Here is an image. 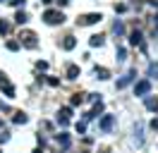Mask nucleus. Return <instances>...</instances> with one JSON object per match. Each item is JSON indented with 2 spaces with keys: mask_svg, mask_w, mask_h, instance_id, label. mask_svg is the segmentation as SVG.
<instances>
[{
  "mask_svg": "<svg viewBox=\"0 0 158 153\" xmlns=\"http://www.w3.org/2000/svg\"><path fill=\"white\" fill-rule=\"evenodd\" d=\"M43 19L48 22V24H62V12H55V10H48L46 14H43Z\"/></svg>",
  "mask_w": 158,
  "mask_h": 153,
  "instance_id": "f257e3e1",
  "label": "nucleus"
},
{
  "mask_svg": "<svg viewBox=\"0 0 158 153\" xmlns=\"http://www.w3.org/2000/svg\"><path fill=\"white\" fill-rule=\"evenodd\" d=\"M148 89H151V84L144 79V81H139V84L134 86V93H137V96H146V93H148Z\"/></svg>",
  "mask_w": 158,
  "mask_h": 153,
  "instance_id": "f03ea898",
  "label": "nucleus"
},
{
  "mask_svg": "<svg viewBox=\"0 0 158 153\" xmlns=\"http://www.w3.org/2000/svg\"><path fill=\"white\" fill-rule=\"evenodd\" d=\"M98 19H101V14H86V17L79 19V24H96Z\"/></svg>",
  "mask_w": 158,
  "mask_h": 153,
  "instance_id": "7ed1b4c3",
  "label": "nucleus"
},
{
  "mask_svg": "<svg viewBox=\"0 0 158 153\" xmlns=\"http://www.w3.org/2000/svg\"><path fill=\"white\" fill-rule=\"evenodd\" d=\"M110 127H113V117H110V115H106V117L101 120V129H103V132H108Z\"/></svg>",
  "mask_w": 158,
  "mask_h": 153,
  "instance_id": "20e7f679",
  "label": "nucleus"
},
{
  "mask_svg": "<svg viewBox=\"0 0 158 153\" xmlns=\"http://www.w3.org/2000/svg\"><path fill=\"white\" fill-rule=\"evenodd\" d=\"M132 79H134V72H129L127 76H122V79H120V81H118V89H125V86H127L129 81H132Z\"/></svg>",
  "mask_w": 158,
  "mask_h": 153,
  "instance_id": "39448f33",
  "label": "nucleus"
},
{
  "mask_svg": "<svg viewBox=\"0 0 158 153\" xmlns=\"http://www.w3.org/2000/svg\"><path fill=\"white\" fill-rule=\"evenodd\" d=\"M79 76V67L77 65H69L67 67V79H77Z\"/></svg>",
  "mask_w": 158,
  "mask_h": 153,
  "instance_id": "423d86ee",
  "label": "nucleus"
},
{
  "mask_svg": "<svg viewBox=\"0 0 158 153\" xmlns=\"http://www.w3.org/2000/svg\"><path fill=\"white\" fill-rule=\"evenodd\" d=\"M22 38H24V43H27V46H29V48H34V46H36V41H34V38H36V36H34V34H24V36H22Z\"/></svg>",
  "mask_w": 158,
  "mask_h": 153,
  "instance_id": "0eeeda50",
  "label": "nucleus"
},
{
  "mask_svg": "<svg viewBox=\"0 0 158 153\" xmlns=\"http://www.w3.org/2000/svg\"><path fill=\"white\" fill-rule=\"evenodd\" d=\"M74 43H77V41H74L72 36H67V38H65V43H62V46H65V50H72V48H74Z\"/></svg>",
  "mask_w": 158,
  "mask_h": 153,
  "instance_id": "6e6552de",
  "label": "nucleus"
},
{
  "mask_svg": "<svg viewBox=\"0 0 158 153\" xmlns=\"http://www.w3.org/2000/svg\"><path fill=\"white\" fill-rule=\"evenodd\" d=\"M96 74H98V79H108V69H103V67H96Z\"/></svg>",
  "mask_w": 158,
  "mask_h": 153,
  "instance_id": "1a4fd4ad",
  "label": "nucleus"
},
{
  "mask_svg": "<svg viewBox=\"0 0 158 153\" xmlns=\"http://www.w3.org/2000/svg\"><path fill=\"white\" fill-rule=\"evenodd\" d=\"M129 43H132V46H137V43H141V36H139L137 31L132 34V38H129Z\"/></svg>",
  "mask_w": 158,
  "mask_h": 153,
  "instance_id": "9d476101",
  "label": "nucleus"
},
{
  "mask_svg": "<svg viewBox=\"0 0 158 153\" xmlns=\"http://www.w3.org/2000/svg\"><path fill=\"white\" fill-rule=\"evenodd\" d=\"M15 22H17V24H24V22H27V14H24V12H17Z\"/></svg>",
  "mask_w": 158,
  "mask_h": 153,
  "instance_id": "9b49d317",
  "label": "nucleus"
},
{
  "mask_svg": "<svg viewBox=\"0 0 158 153\" xmlns=\"http://www.w3.org/2000/svg\"><path fill=\"white\" fill-rule=\"evenodd\" d=\"M15 122H17V124H24V122H27V115H24V113H17Z\"/></svg>",
  "mask_w": 158,
  "mask_h": 153,
  "instance_id": "f8f14e48",
  "label": "nucleus"
},
{
  "mask_svg": "<svg viewBox=\"0 0 158 153\" xmlns=\"http://www.w3.org/2000/svg\"><path fill=\"white\" fill-rule=\"evenodd\" d=\"M89 43H91V46H101V36H91Z\"/></svg>",
  "mask_w": 158,
  "mask_h": 153,
  "instance_id": "ddd939ff",
  "label": "nucleus"
},
{
  "mask_svg": "<svg viewBox=\"0 0 158 153\" xmlns=\"http://www.w3.org/2000/svg\"><path fill=\"white\" fill-rule=\"evenodd\" d=\"M7 29H10V27H7V22H0V34H7Z\"/></svg>",
  "mask_w": 158,
  "mask_h": 153,
  "instance_id": "4468645a",
  "label": "nucleus"
},
{
  "mask_svg": "<svg viewBox=\"0 0 158 153\" xmlns=\"http://www.w3.org/2000/svg\"><path fill=\"white\" fill-rule=\"evenodd\" d=\"M7 48H10V50H17V48H19V43H17V41H10V43H7Z\"/></svg>",
  "mask_w": 158,
  "mask_h": 153,
  "instance_id": "2eb2a0df",
  "label": "nucleus"
},
{
  "mask_svg": "<svg viewBox=\"0 0 158 153\" xmlns=\"http://www.w3.org/2000/svg\"><path fill=\"white\" fill-rule=\"evenodd\" d=\"M79 103H81V96L77 93V96H74V98H72V105H79Z\"/></svg>",
  "mask_w": 158,
  "mask_h": 153,
  "instance_id": "dca6fc26",
  "label": "nucleus"
},
{
  "mask_svg": "<svg viewBox=\"0 0 158 153\" xmlns=\"http://www.w3.org/2000/svg\"><path fill=\"white\" fill-rule=\"evenodd\" d=\"M151 129H158V117L153 120V122H151Z\"/></svg>",
  "mask_w": 158,
  "mask_h": 153,
  "instance_id": "f3484780",
  "label": "nucleus"
},
{
  "mask_svg": "<svg viewBox=\"0 0 158 153\" xmlns=\"http://www.w3.org/2000/svg\"><path fill=\"white\" fill-rule=\"evenodd\" d=\"M12 5H24V0H12Z\"/></svg>",
  "mask_w": 158,
  "mask_h": 153,
  "instance_id": "a211bd4d",
  "label": "nucleus"
},
{
  "mask_svg": "<svg viewBox=\"0 0 158 153\" xmlns=\"http://www.w3.org/2000/svg\"><path fill=\"white\" fill-rule=\"evenodd\" d=\"M41 2H46V5H48V2H53V0H41Z\"/></svg>",
  "mask_w": 158,
  "mask_h": 153,
  "instance_id": "6ab92c4d",
  "label": "nucleus"
},
{
  "mask_svg": "<svg viewBox=\"0 0 158 153\" xmlns=\"http://www.w3.org/2000/svg\"><path fill=\"white\" fill-rule=\"evenodd\" d=\"M34 153H41V148H36V151H34Z\"/></svg>",
  "mask_w": 158,
  "mask_h": 153,
  "instance_id": "aec40b11",
  "label": "nucleus"
},
{
  "mask_svg": "<svg viewBox=\"0 0 158 153\" xmlns=\"http://www.w3.org/2000/svg\"><path fill=\"white\" fill-rule=\"evenodd\" d=\"M60 2H69V0H60Z\"/></svg>",
  "mask_w": 158,
  "mask_h": 153,
  "instance_id": "412c9836",
  "label": "nucleus"
},
{
  "mask_svg": "<svg viewBox=\"0 0 158 153\" xmlns=\"http://www.w3.org/2000/svg\"><path fill=\"white\" fill-rule=\"evenodd\" d=\"M0 2H7V0H0Z\"/></svg>",
  "mask_w": 158,
  "mask_h": 153,
  "instance_id": "4be33fe9",
  "label": "nucleus"
}]
</instances>
